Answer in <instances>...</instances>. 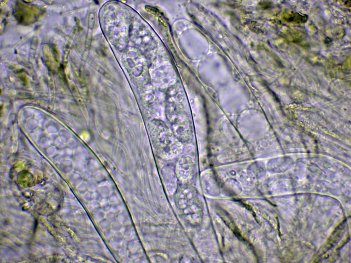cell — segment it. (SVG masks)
Listing matches in <instances>:
<instances>
[{"label":"cell","instance_id":"1","mask_svg":"<svg viewBox=\"0 0 351 263\" xmlns=\"http://www.w3.org/2000/svg\"><path fill=\"white\" fill-rule=\"evenodd\" d=\"M152 143L161 158L169 160L178 155L182 151V142L164 123L152 122L151 127Z\"/></svg>","mask_w":351,"mask_h":263},{"label":"cell","instance_id":"2","mask_svg":"<svg viewBox=\"0 0 351 263\" xmlns=\"http://www.w3.org/2000/svg\"><path fill=\"white\" fill-rule=\"evenodd\" d=\"M193 163L189 157L181 158L178 161L175 170L177 178L180 181H188L193 178L194 172Z\"/></svg>","mask_w":351,"mask_h":263},{"label":"cell","instance_id":"3","mask_svg":"<svg viewBox=\"0 0 351 263\" xmlns=\"http://www.w3.org/2000/svg\"><path fill=\"white\" fill-rule=\"evenodd\" d=\"M283 17L284 20L288 23L296 24L305 23L307 21L308 18L306 15L293 12L285 13Z\"/></svg>","mask_w":351,"mask_h":263},{"label":"cell","instance_id":"4","mask_svg":"<svg viewBox=\"0 0 351 263\" xmlns=\"http://www.w3.org/2000/svg\"><path fill=\"white\" fill-rule=\"evenodd\" d=\"M131 235L128 237H125L121 245L122 248L127 249L129 251L133 248L134 245V241L132 239Z\"/></svg>","mask_w":351,"mask_h":263},{"label":"cell","instance_id":"5","mask_svg":"<svg viewBox=\"0 0 351 263\" xmlns=\"http://www.w3.org/2000/svg\"><path fill=\"white\" fill-rule=\"evenodd\" d=\"M116 219L123 224H127L129 220V216L127 212L123 210L116 214Z\"/></svg>","mask_w":351,"mask_h":263},{"label":"cell","instance_id":"6","mask_svg":"<svg viewBox=\"0 0 351 263\" xmlns=\"http://www.w3.org/2000/svg\"><path fill=\"white\" fill-rule=\"evenodd\" d=\"M89 207L90 211L93 214L101 210L100 203L97 201L90 203Z\"/></svg>","mask_w":351,"mask_h":263},{"label":"cell","instance_id":"7","mask_svg":"<svg viewBox=\"0 0 351 263\" xmlns=\"http://www.w3.org/2000/svg\"><path fill=\"white\" fill-rule=\"evenodd\" d=\"M69 160H63L61 161L59 164V168L63 173H67L69 172Z\"/></svg>","mask_w":351,"mask_h":263},{"label":"cell","instance_id":"8","mask_svg":"<svg viewBox=\"0 0 351 263\" xmlns=\"http://www.w3.org/2000/svg\"><path fill=\"white\" fill-rule=\"evenodd\" d=\"M111 222L105 218L98 222V226L103 231L110 228Z\"/></svg>","mask_w":351,"mask_h":263},{"label":"cell","instance_id":"9","mask_svg":"<svg viewBox=\"0 0 351 263\" xmlns=\"http://www.w3.org/2000/svg\"><path fill=\"white\" fill-rule=\"evenodd\" d=\"M120 231L125 237H128L132 235V228L131 225L127 224H123Z\"/></svg>","mask_w":351,"mask_h":263},{"label":"cell","instance_id":"10","mask_svg":"<svg viewBox=\"0 0 351 263\" xmlns=\"http://www.w3.org/2000/svg\"><path fill=\"white\" fill-rule=\"evenodd\" d=\"M123 224L117 219L111 222L110 228L112 231L115 232L120 231Z\"/></svg>","mask_w":351,"mask_h":263},{"label":"cell","instance_id":"11","mask_svg":"<svg viewBox=\"0 0 351 263\" xmlns=\"http://www.w3.org/2000/svg\"><path fill=\"white\" fill-rule=\"evenodd\" d=\"M125 238V236L120 231H117L114 232V235L112 240L114 242L118 243L121 244Z\"/></svg>","mask_w":351,"mask_h":263},{"label":"cell","instance_id":"12","mask_svg":"<svg viewBox=\"0 0 351 263\" xmlns=\"http://www.w3.org/2000/svg\"><path fill=\"white\" fill-rule=\"evenodd\" d=\"M122 210V206L120 204L116 203V202L111 204L110 211L117 214L120 213Z\"/></svg>","mask_w":351,"mask_h":263},{"label":"cell","instance_id":"13","mask_svg":"<svg viewBox=\"0 0 351 263\" xmlns=\"http://www.w3.org/2000/svg\"><path fill=\"white\" fill-rule=\"evenodd\" d=\"M114 234V232L110 228L103 231V235L105 239L108 241L112 240Z\"/></svg>","mask_w":351,"mask_h":263},{"label":"cell","instance_id":"14","mask_svg":"<svg viewBox=\"0 0 351 263\" xmlns=\"http://www.w3.org/2000/svg\"><path fill=\"white\" fill-rule=\"evenodd\" d=\"M100 203L101 209L102 211L106 213L110 211L111 203L109 202V200H104L102 199Z\"/></svg>","mask_w":351,"mask_h":263},{"label":"cell","instance_id":"15","mask_svg":"<svg viewBox=\"0 0 351 263\" xmlns=\"http://www.w3.org/2000/svg\"><path fill=\"white\" fill-rule=\"evenodd\" d=\"M108 241H109V244L110 247L114 250L119 251L122 248L121 244L118 243L114 242L112 240Z\"/></svg>","mask_w":351,"mask_h":263},{"label":"cell","instance_id":"16","mask_svg":"<svg viewBox=\"0 0 351 263\" xmlns=\"http://www.w3.org/2000/svg\"><path fill=\"white\" fill-rule=\"evenodd\" d=\"M95 15L94 13H90L89 17V22L88 25L90 29H92L94 27L95 23Z\"/></svg>","mask_w":351,"mask_h":263},{"label":"cell","instance_id":"17","mask_svg":"<svg viewBox=\"0 0 351 263\" xmlns=\"http://www.w3.org/2000/svg\"><path fill=\"white\" fill-rule=\"evenodd\" d=\"M105 215L106 213L101 210L98 213L94 214V218L96 221L99 222V221L105 218Z\"/></svg>","mask_w":351,"mask_h":263},{"label":"cell","instance_id":"18","mask_svg":"<svg viewBox=\"0 0 351 263\" xmlns=\"http://www.w3.org/2000/svg\"><path fill=\"white\" fill-rule=\"evenodd\" d=\"M105 218L111 222L116 219V214L109 211L106 213Z\"/></svg>","mask_w":351,"mask_h":263},{"label":"cell","instance_id":"19","mask_svg":"<svg viewBox=\"0 0 351 263\" xmlns=\"http://www.w3.org/2000/svg\"><path fill=\"white\" fill-rule=\"evenodd\" d=\"M129 251L127 249L122 248L119 251V254L122 257L127 258L128 256Z\"/></svg>","mask_w":351,"mask_h":263},{"label":"cell","instance_id":"20","mask_svg":"<svg viewBox=\"0 0 351 263\" xmlns=\"http://www.w3.org/2000/svg\"><path fill=\"white\" fill-rule=\"evenodd\" d=\"M350 2L351 1H349L346 2L345 3V5L346 6H347L348 7H350Z\"/></svg>","mask_w":351,"mask_h":263}]
</instances>
